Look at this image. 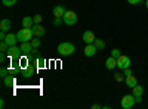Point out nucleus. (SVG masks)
I'll return each instance as SVG.
<instances>
[{"mask_svg": "<svg viewBox=\"0 0 148 109\" xmlns=\"http://www.w3.org/2000/svg\"><path fill=\"white\" fill-rule=\"evenodd\" d=\"M36 71H37V68H36V66L28 65L25 69H22V71H21V74L24 75V78H31L33 75H36Z\"/></svg>", "mask_w": 148, "mask_h": 109, "instance_id": "obj_9", "label": "nucleus"}, {"mask_svg": "<svg viewBox=\"0 0 148 109\" xmlns=\"http://www.w3.org/2000/svg\"><path fill=\"white\" fill-rule=\"evenodd\" d=\"M31 30H33L36 37H42V35H45V28L40 25V24H34V25L31 27Z\"/></svg>", "mask_w": 148, "mask_h": 109, "instance_id": "obj_13", "label": "nucleus"}, {"mask_svg": "<svg viewBox=\"0 0 148 109\" xmlns=\"http://www.w3.org/2000/svg\"><path fill=\"white\" fill-rule=\"evenodd\" d=\"M116 66H117V59H116V58L110 56V58L105 59V68H107V69H114Z\"/></svg>", "mask_w": 148, "mask_h": 109, "instance_id": "obj_15", "label": "nucleus"}, {"mask_svg": "<svg viewBox=\"0 0 148 109\" xmlns=\"http://www.w3.org/2000/svg\"><path fill=\"white\" fill-rule=\"evenodd\" d=\"M61 22H64L62 18H56V16H55V19H53V25H59Z\"/></svg>", "mask_w": 148, "mask_h": 109, "instance_id": "obj_30", "label": "nucleus"}, {"mask_svg": "<svg viewBox=\"0 0 148 109\" xmlns=\"http://www.w3.org/2000/svg\"><path fill=\"white\" fill-rule=\"evenodd\" d=\"M129 66H130V58L125 56V55H120L117 58V68L119 69H126Z\"/></svg>", "mask_w": 148, "mask_h": 109, "instance_id": "obj_5", "label": "nucleus"}, {"mask_svg": "<svg viewBox=\"0 0 148 109\" xmlns=\"http://www.w3.org/2000/svg\"><path fill=\"white\" fill-rule=\"evenodd\" d=\"M8 49H9V44L5 40H2V41H0V50H2V52H8Z\"/></svg>", "mask_w": 148, "mask_h": 109, "instance_id": "obj_23", "label": "nucleus"}, {"mask_svg": "<svg viewBox=\"0 0 148 109\" xmlns=\"http://www.w3.org/2000/svg\"><path fill=\"white\" fill-rule=\"evenodd\" d=\"M5 41H6L9 46H15L16 41H19V40H18V35H16V34H14V32H8Z\"/></svg>", "mask_w": 148, "mask_h": 109, "instance_id": "obj_12", "label": "nucleus"}, {"mask_svg": "<svg viewBox=\"0 0 148 109\" xmlns=\"http://www.w3.org/2000/svg\"><path fill=\"white\" fill-rule=\"evenodd\" d=\"M5 58H6V52H2V53H0V62H3Z\"/></svg>", "mask_w": 148, "mask_h": 109, "instance_id": "obj_32", "label": "nucleus"}, {"mask_svg": "<svg viewBox=\"0 0 148 109\" xmlns=\"http://www.w3.org/2000/svg\"><path fill=\"white\" fill-rule=\"evenodd\" d=\"M33 19H34V24H40L43 18H42V15H34V16H33Z\"/></svg>", "mask_w": 148, "mask_h": 109, "instance_id": "obj_28", "label": "nucleus"}, {"mask_svg": "<svg viewBox=\"0 0 148 109\" xmlns=\"http://www.w3.org/2000/svg\"><path fill=\"white\" fill-rule=\"evenodd\" d=\"M65 7L62 6V5H58V6H55L53 7V16H56V18H62L64 15H65Z\"/></svg>", "mask_w": 148, "mask_h": 109, "instance_id": "obj_14", "label": "nucleus"}, {"mask_svg": "<svg viewBox=\"0 0 148 109\" xmlns=\"http://www.w3.org/2000/svg\"><path fill=\"white\" fill-rule=\"evenodd\" d=\"M62 21H64V24H67V25H74V24L77 22V15H76V12L67 10L65 15L62 16Z\"/></svg>", "mask_w": 148, "mask_h": 109, "instance_id": "obj_4", "label": "nucleus"}, {"mask_svg": "<svg viewBox=\"0 0 148 109\" xmlns=\"http://www.w3.org/2000/svg\"><path fill=\"white\" fill-rule=\"evenodd\" d=\"M135 103H136V99H135L133 94H126V96H123L121 100H120V106H121L123 109H130V108H133Z\"/></svg>", "mask_w": 148, "mask_h": 109, "instance_id": "obj_3", "label": "nucleus"}, {"mask_svg": "<svg viewBox=\"0 0 148 109\" xmlns=\"http://www.w3.org/2000/svg\"><path fill=\"white\" fill-rule=\"evenodd\" d=\"M114 78H116L117 83H121V81H125V80H126L125 74H121V72H116V74H114Z\"/></svg>", "mask_w": 148, "mask_h": 109, "instance_id": "obj_22", "label": "nucleus"}, {"mask_svg": "<svg viewBox=\"0 0 148 109\" xmlns=\"http://www.w3.org/2000/svg\"><path fill=\"white\" fill-rule=\"evenodd\" d=\"M10 27H12V22L9 21V19H2L0 21V31H9L10 30Z\"/></svg>", "mask_w": 148, "mask_h": 109, "instance_id": "obj_18", "label": "nucleus"}, {"mask_svg": "<svg viewBox=\"0 0 148 109\" xmlns=\"http://www.w3.org/2000/svg\"><path fill=\"white\" fill-rule=\"evenodd\" d=\"M96 52H98V49H96V46H95L93 43L86 44V47H84V56L92 58V56H95V55H96Z\"/></svg>", "mask_w": 148, "mask_h": 109, "instance_id": "obj_8", "label": "nucleus"}, {"mask_svg": "<svg viewBox=\"0 0 148 109\" xmlns=\"http://www.w3.org/2000/svg\"><path fill=\"white\" fill-rule=\"evenodd\" d=\"M96 40V37H95V34L92 32V31H84L83 32V41L86 43V44H90V43H93Z\"/></svg>", "mask_w": 148, "mask_h": 109, "instance_id": "obj_10", "label": "nucleus"}, {"mask_svg": "<svg viewBox=\"0 0 148 109\" xmlns=\"http://www.w3.org/2000/svg\"><path fill=\"white\" fill-rule=\"evenodd\" d=\"M16 2H18V0H2V3H3L5 6H8V7L14 6V5H15Z\"/></svg>", "mask_w": 148, "mask_h": 109, "instance_id": "obj_24", "label": "nucleus"}, {"mask_svg": "<svg viewBox=\"0 0 148 109\" xmlns=\"http://www.w3.org/2000/svg\"><path fill=\"white\" fill-rule=\"evenodd\" d=\"M93 44L96 46V49H98V50H102L104 47H105V41L101 40V39H96V40L93 41Z\"/></svg>", "mask_w": 148, "mask_h": 109, "instance_id": "obj_21", "label": "nucleus"}, {"mask_svg": "<svg viewBox=\"0 0 148 109\" xmlns=\"http://www.w3.org/2000/svg\"><path fill=\"white\" fill-rule=\"evenodd\" d=\"M120 55H121V52H120L119 49H113V50H111V56H113V58H116V59H117Z\"/></svg>", "mask_w": 148, "mask_h": 109, "instance_id": "obj_27", "label": "nucleus"}, {"mask_svg": "<svg viewBox=\"0 0 148 109\" xmlns=\"http://www.w3.org/2000/svg\"><path fill=\"white\" fill-rule=\"evenodd\" d=\"M36 64H37V68H45V66H46V59L42 58V56H37Z\"/></svg>", "mask_w": 148, "mask_h": 109, "instance_id": "obj_20", "label": "nucleus"}, {"mask_svg": "<svg viewBox=\"0 0 148 109\" xmlns=\"http://www.w3.org/2000/svg\"><path fill=\"white\" fill-rule=\"evenodd\" d=\"M9 75H10V74H9ZM9 75L3 78V84H5L6 87H12V86L15 84V78H14V77H9Z\"/></svg>", "mask_w": 148, "mask_h": 109, "instance_id": "obj_19", "label": "nucleus"}, {"mask_svg": "<svg viewBox=\"0 0 148 109\" xmlns=\"http://www.w3.org/2000/svg\"><path fill=\"white\" fill-rule=\"evenodd\" d=\"M145 7L148 9V0H145Z\"/></svg>", "mask_w": 148, "mask_h": 109, "instance_id": "obj_35", "label": "nucleus"}, {"mask_svg": "<svg viewBox=\"0 0 148 109\" xmlns=\"http://www.w3.org/2000/svg\"><path fill=\"white\" fill-rule=\"evenodd\" d=\"M123 74H125V77L132 75V69H130V66H129V68H126V69H123Z\"/></svg>", "mask_w": 148, "mask_h": 109, "instance_id": "obj_29", "label": "nucleus"}, {"mask_svg": "<svg viewBox=\"0 0 148 109\" xmlns=\"http://www.w3.org/2000/svg\"><path fill=\"white\" fill-rule=\"evenodd\" d=\"M16 35H18V40H19L21 43H24V41H31L34 32H33L31 28H24V27H22V28L16 32Z\"/></svg>", "mask_w": 148, "mask_h": 109, "instance_id": "obj_2", "label": "nucleus"}, {"mask_svg": "<svg viewBox=\"0 0 148 109\" xmlns=\"http://www.w3.org/2000/svg\"><path fill=\"white\" fill-rule=\"evenodd\" d=\"M8 75H9V69H6V68L0 69V77H2V78H5V77H8Z\"/></svg>", "mask_w": 148, "mask_h": 109, "instance_id": "obj_26", "label": "nucleus"}, {"mask_svg": "<svg viewBox=\"0 0 148 109\" xmlns=\"http://www.w3.org/2000/svg\"><path fill=\"white\" fill-rule=\"evenodd\" d=\"M56 50L61 56H71L74 53V50H76V47H74V44L70 43V41H62V43L58 44Z\"/></svg>", "mask_w": 148, "mask_h": 109, "instance_id": "obj_1", "label": "nucleus"}, {"mask_svg": "<svg viewBox=\"0 0 148 109\" xmlns=\"http://www.w3.org/2000/svg\"><path fill=\"white\" fill-rule=\"evenodd\" d=\"M125 83H126V86H127L129 89H133L135 86H138V80L135 78L133 75H129V77H126Z\"/></svg>", "mask_w": 148, "mask_h": 109, "instance_id": "obj_17", "label": "nucleus"}, {"mask_svg": "<svg viewBox=\"0 0 148 109\" xmlns=\"http://www.w3.org/2000/svg\"><path fill=\"white\" fill-rule=\"evenodd\" d=\"M6 53H8V56L12 58V59H18V58L22 55L21 47H16V46H9V49H8Z\"/></svg>", "mask_w": 148, "mask_h": 109, "instance_id": "obj_6", "label": "nucleus"}, {"mask_svg": "<svg viewBox=\"0 0 148 109\" xmlns=\"http://www.w3.org/2000/svg\"><path fill=\"white\" fill-rule=\"evenodd\" d=\"M21 52H22V55H30L31 53V50L34 49L33 47V44L30 43V41H24V43H21Z\"/></svg>", "mask_w": 148, "mask_h": 109, "instance_id": "obj_11", "label": "nucleus"}, {"mask_svg": "<svg viewBox=\"0 0 148 109\" xmlns=\"http://www.w3.org/2000/svg\"><path fill=\"white\" fill-rule=\"evenodd\" d=\"M132 94L135 96V99H136V103H139L142 100V94H144V87L141 86V84H138V86H135L132 89Z\"/></svg>", "mask_w": 148, "mask_h": 109, "instance_id": "obj_7", "label": "nucleus"}, {"mask_svg": "<svg viewBox=\"0 0 148 109\" xmlns=\"http://www.w3.org/2000/svg\"><path fill=\"white\" fill-rule=\"evenodd\" d=\"M40 43H42V41H40V37H36V39H33V40H31L33 47H39V46H40Z\"/></svg>", "mask_w": 148, "mask_h": 109, "instance_id": "obj_25", "label": "nucleus"}, {"mask_svg": "<svg viewBox=\"0 0 148 109\" xmlns=\"http://www.w3.org/2000/svg\"><path fill=\"white\" fill-rule=\"evenodd\" d=\"M0 108H2V109L5 108V100H3V99H2V100H0Z\"/></svg>", "mask_w": 148, "mask_h": 109, "instance_id": "obj_34", "label": "nucleus"}, {"mask_svg": "<svg viewBox=\"0 0 148 109\" xmlns=\"http://www.w3.org/2000/svg\"><path fill=\"white\" fill-rule=\"evenodd\" d=\"M127 2H129V5H139L142 0H127Z\"/></svg>", "mask_w": 148, "mask_h": 109, "instance_id": "obj_31", "label": "nucleus"}, {"mask_svg": "<svg viewBox=\"0 0 148 109\" xmlns=\"http://www.w3.org/2000/svg\"><path fill=\"white\" fill-rule=\"evenodd\" d=\"M21 24H22L24 28H31V27L34 25V19H33L31 16H24L22 21H21Z\"/></svg>", "mask_w": 148, "mask_h": 109, "instance_id": "obj_16", "label": "nucleus"}, {"mask_svg": "<svg viewBox=\"0 0 148 109\" xmlns=\"http://www.w3.org/2000/svg\"><path fill=\"white\" fill-rule=\"evenodd\" d=\"M92 108H93V109H99V108H101V105H98V103H95V105H92Z\"/></svg>", "mask_w": 148, "mask_h": 109, "instance_id": "obj_33", "label": "nucleus"}]
</instances>
